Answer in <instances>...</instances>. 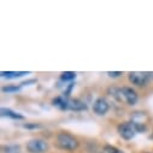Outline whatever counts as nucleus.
Instances as JSON below:
<instances>
[{
	"label": "nucleus",
	"instance_id": "20e7f679",
	"mask_svg": "<svg viewBox=\"0 0 153 153\" xmlns=\"http://www.w3.org/2000/svg\"><path fill=\"white\" fill-rule=\"evenodd\" d=\"M117 133L120 134V136L124 140H131L137 133L134 128V124L133 122H123V123H120L118 127H117Z\"/></svg>",
	"mask_w": 153,
	"mask_h": 153
},
{
	"label": "nucleus",
	"instance_id": "dca6fc26",
	"mask_svg": "<svg viewBox=\"0 0 153 153\" xmlns=\"http://www.w3.org/2000/svg\"><path fill=\"white\" fill-rule=\"evenodd\" d=\"M21 87L22 86H6V87H3L1 91L4 93H17L21 91Z\"/></svg>",
	"mask_w": 153,
	"mask_h": 153
},
{
	"label": "nucleus",
	"instance_id": "f257e3e1",
	"mask_svg": "<svg viewBox=\"0 0 153 153\" xmlns=\"http://www.w3.org/2000/svg\"><path fill=\"white\" fill-rule=\"evenodd\" d=\"M56 143L59 148H62L64 151H70V152L77 149L80 146L79 140L74 135H71L70 133H66V131L58 133V135L56 137Z\"/></svg>",
	"mask_w": 153,
	"mask_h": 153
},
{
	"label": "nucleus",
	"instance_id": "1a4fd4ad",
	"mask_svg": "<svg viewBox=\"0 0 153 153\" xmlns=\"http://www.w3.org/2000/svg\"><path fill=\"white\" fill-rule=\"evenodd\" d=\"M0 112H1V116L3 117H7V118H11V120H24V117L22 116V114H19L18 112H15L11 108H6V107H3L1 110H0Z\"/></svg>",
	"mask_w": 153,
	"mask_h": 153
},
{
	"label": "nucleus",
	"instance_id": "7ed1b4c3",
	"mask_svg": "<svg viewBox=\"0 0 153 153\" xmlns=\"http://www.w3.org/2000/svg\"><path fill=\"white\" fill-rule=\"evenodd\" d=\"M128 79H129L130 83H133V85H135L137 87H145V86H147V83L151 80L148 72H140V71L129 72Z\"/></svg>",
	"mask_w": 153,
	"mask_h": 153
},
{
	"label": "nucleus",
	"instance_id": "2eb2a0df",
	"mask_svg": "<svg viewBox=\"0 0 153 153\" xmlns=\"http://www.w3.org/2000/svg\"><path fill=\"white\" fill-rule=\"evenodd\" d=\"M104 153H123V151H121L120 148L114 147V146H111V145H105Z\"/></svg>",
	"mask_w": 153,
	"mask_h": 153
},
{
	"label": "nucleus",
	"instance_id": "9d476101",
	"mask_svg": "<svg viewBox=\"0 0 153 153\" xmlns=\"http://www.w3.org/2000/svg\"><path fill=\"white\" fill-rule=\"evenodd\" d=\"M29 72L27 71H1V76L9 80H15V79H19L24 75H28Z\"/></svg>",
	"mask_w": 153,
	"mask_h": 153
},
{
	"label": "nucleus",
	"instance_id": "ddd939ff",
	"mask_svg": "<svg viewBox=\"0 0 153 153\" xmlns=\"http://www.w3.org/2000/svg\"><path fill=\"white\" fill-rule=\"evenodd\" d=\"M75 79H76V74L72 72V71H64V72H62V75H60V80H62L63 82H71V81H74Z\"/></svg>",
	"mask_w": 153,
	"mask_h": 153
},
{
	"label": "nucleus",
	"instance_id": "9b49d317",
	"mask_svg": "<svg viewBox=\"0 0 153 153\" xmlns=\"http://www.w3.org/2000/svg\"><path fill=\"white\" fill-rule=\"evenodd\" d=\"M108 94L111 97H113L117 101H121L123 102L124 101V98H123V91L122 88H117V87H111L108 89Z\"/></svg>",
	"mask_w": 153,
	"mask_h": 153
},
{
	"label": "nucleus",
	"instance_id": "a211bd4d",
	"mask_svg": "<svg viewBox=\"0 0 153 153\" xmlns=\"http://www.w3.org/2000/svg\"><path fill=\"white\" fill-rule=\"evenodd\" d=\"M74 87H75V83H72V82H71V83L68 86V88H66V91L64 92V94H63V95H64V97H66V98H69V97H70V94H71V91H72V88H74Z\"/></svg>",
	"mask_w": 153,
	"mask_h": 153
},
{
	"label": "nucleus",
	"instance_id": "4468645a",
	"mask_svg": "<svg viewBox=\"0 0 153 153\" xmlns=\"http://www.w3.org/2000/svg\"><path fill=\"white\" fill-rule=\"evenodd\" d=\"M4 153H21V147L18 145H7L3 147Z\"/></svg>",
	"mask_w": 153,
	"mask_h": 153
},
{
	"label": "nucleus",
	"instance_id": "6ab92c4d",
	"mask_svg": "<svg viewBox=\"0 0 153 153\" xmlns=\"http://www.w3.org/2000/svg\"><path fill=\"white\" fill-rule=\"evenodd\" d=\"M107 75L112 79H116V77H120L122 75V72L121 71H107Z\"/></svg>",
	"mask_w": 153,
	"mask_h": 153
},
{
	"label": "nucleus",
	"instance_id": "423d86ee",
	"mask_svg": "<svg viewBox=\"0 0 153 153\" xmlns=\"http://www.w3.org/2000/svg\"><path fill=\"white\" fill-rule=\"evenodd\" d=\"M122 91H123L124 102H127L130 106H133V105H135L137 102L139 97H137V93H136L135 89H133L131 87H123Z\"/></svg>",
	"mask_w": 153,
	"mask_h": 153
},
{
	"label": "nucleus",
	"instance_id": "39448f33",
	"mask_svg": "<svg viewBox=\"0 0 153 153\" xmlns=\"http://www.w3.org/2000/svg\"><path fill=\"white\" fill-rule=\"evenodd\" d=\"M110 110V104L106 100V98H98L93 104V111L98 116H105Z\"/></svg>",
	"mask_w": 153,
	"mask_h": 153
},
{
	"label": "nucleus",
	"instance_id": "f8f14e48",
	"mask_svg": "<svg viewBox=\"0 0 153 153\" xmlns=\"http://www.w3.org/2000/svg\"><path fill=\"white\" fill-rule=\"evenodd\" d=\"M145 120H147V114L145 112H134L131 114V122L135 123H141V124H146Z\"/></svg>",
	"mask_w": 153,
	"mask_h": 153
},
{
	"label": "nucleus",
	"instance_id": "0eeeda50",
	"mask_svg": "<svg viewBox=\"0 0 153 153\" xmlns=\"http://www.w3.org/2000/svg\"><path fill=\"white\" fill-rule=\"evenodd\" d=\"M69 101H70V98H66L64 95H58L52 100V105L62 111H65V110H69Z\"/></svg>",
	"mask_w": 153,
	"mask_h": 153
},
{
	"label": "nucleus",
	"instance_id": "f3484780",
	"mask_svg": "<svg viewBox=\"0 0 153 153\" xmlns=\"http://www.w3.org/2000/svg\"><path fill=\"white\" fill-rule=\"evenodd\" d=\"M23 128L24 129H39V128H41V124H39V123H24L23 124Z\"/></svg>",
	"mask_w": 153,
	"mask_h": 153
},
{
	"label": "nucleus",
	"instance_id": "aec40b11",
	"mask_svg": "<svg viewBox=\"0 0 153 153\" xmlns=\"http://www.w3.org/2000/svg\"><path fill=\"white\" fill-rule=\"evenodd\" d=\"M31 83H36V80H35V79H31V80L24 81V82L21 83V86H29V85H31Z\"/></svg>",
	"mask_w": 153,
	"mask_h": 153
},
{
	"label": "nucleus",
	"instance_id": "6e6552de",
	"mask_svg": "<svg viewBox=\"0 0 153 153\" xmlns=\"http://www.w3.org/2000/svg\"><path fill=\"white\" fill-rule=\"evenodd\" d=\"M69 110H71V111H83V110H87V105H86V102L81 101L80 99H70Z\"/></svg>",
	"mask_w": 153,
	"mask_h": 153
},
{
	"label": "nucleus",
	"instance_id": "f03ea898",
	"mask_svg": "<svg viewBox=\"0 0 153 153\" xmlns=\"http://www.w3.org/2000/svg\"><path fill=\"white\" fill-rule=\"evenodd\" d=\"M27 151L29 153H46L48 151V143L44 139H31L27 143Z\"/></svg>",
	"mask_w": 153,
	"mask_h": 153
}]
</instances>
